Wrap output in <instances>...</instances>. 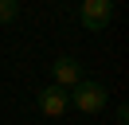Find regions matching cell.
<instances>
[{
    "mask_svg": "<svg viewBox=\"0 0 129 125\" xmlns=\"http://www.w3.org/2000/svg\"><path fill=\"white\" fill-rule=\"evenodd\" d=\"M67 94H71V106H74V109H82V113H102V109H106V102H110L106 86H102V82H90V78L74 82Z\"/></svg>",
    "mask_w": 129,
    "mask_h": 125,
    "instance_id": "1",
    "label": "cell"
},
{
    "mask_svg": "<svg viewBox=\"0 0 129 125\" xmlns=\"http://www.w3.org/2000/svg\"><path fill=\"white\" fill-rule=\"evenodd\" d=\"M78 20L86 31H106L113 20V0H82L78 4Z\"/></svg>",
    "mask_w": 129,
    "mask_h": 125,
    "instance_id": "2",
    "label": "cell"
},
{
    "mask_svg": "<svg viewBox=\"0 0 129 125\" xmlns=\"http://www.w3.org/2000/svg\"><path fill=\"white\" fill-rule=\"evenodd\" d=\"M35 106H39V113H43V117H55V121H59V117L71 109V94H67L63 86H55V82H51V86H43V90H39Z\"/></svg>",
    "mask_w": 129,
    "mask_h": 125,
    "instance_id": "3",
    "label": "cell"
},
{
    "mask_svg": "<svg viewBox=\"0 0 129 125\" xmlns=\"http://www.w3.org/2000/svg\"><path fill=\"white\" fill-rule=\"evenodd\" d=\"M51 74H55V86L71 90L74 82H82V62L74 59V55H59V59L51 62Z\"/></svg>",
    "mask_w": 129,
    "mask_h": 125,
    "instance_id": "4",
    "label": "cell"
},
{
    "mask_svg": "<svg viewBox=\"0 0 129 125\" xmlns=\"http://www.w3.org/2000/svg\"><path fill=\"white\" fill-rule=\"evenodd\" d=\"M20 16V0H0V23H12Z\"/></svg>",
    "mask_w": 129,
    "mask_h": 125,
    "instance_id": "5",
    "label": "cell"
},
{
    "mask_svg": "<svg viewBox=\"0 0 129 125\" xmlns=\"http://www.w3.org/2000/svg\"><path fill=\"white\" fill-rule=\"evenodd\" d=\"M113 121H117V125H129V106H117V109H113Z\"/></svg>",
    "mask_w": 129,
    "mask_h": 125,
    "instance_id": "6",
    "label": "cell"
}]
</instances>
